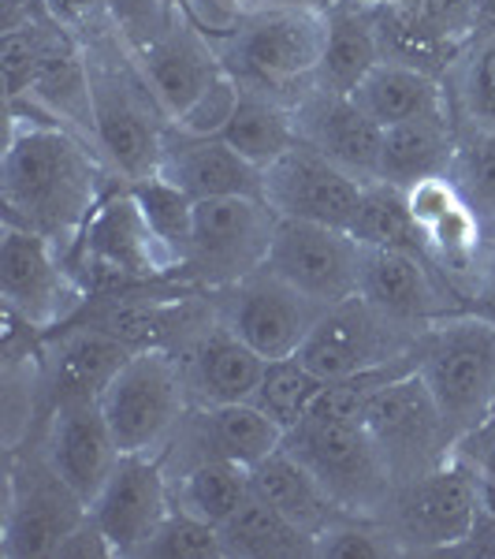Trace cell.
Masks as SVG:
<instances>
[{"instance_id":"1","label":"cell","mask_w":495,"mask_h":559,"mask_svg":"<svg viewBox=\"0 0 495 559\" xmlns=\"http://www.w3.org/2000/svg\"><path fill=\"white\" fill-rule=\"evenodd\" d=\"M120 187L83 134L38 116H12L0 160L4 221L38 231L71 258L101 198Z\"/></svg>"},{"instance_id":"2","label":"cell","mask_w":495,"mask_h":559,"mask_svg":"<svg viewBox=\"0 0 495 559\" xmlns=\"http://www.w3.org/2000/svg\"><path fill=\"white\" fill-rule=\"evenodd\" d=\"M86 52L89 97H94V146L120 183L157 176L165 150L168 112L160 108L149 79L142 75L134 49L116 26L112 12L75 34Z\"/></svg>"},{"instance_id":"3","label":"cell","mask_w":495,"mask_h":559,"mask_svg":"<svg viewBox=\"0 0 495 559\" xmlns=\"http://www.w3.org/2000/svg\"><path fill=\"white\" fill-rule=\"evenodd\" d=\"M328 38V12L305 8H250L236 31L216 41L228 75L283 105H299L313 86Z\"/></svg>"},{"instance_id":"4","label":"cell","mask_w":495,"mask_h":559,"mask_svg":"<svg viewBox=\"0 0 495 559\" xmlns=\"http://www.w3.org/2000/svg\"><path fill=\"white\" fill-rule=\"evenodd\" d=\"M413 369L428 384L455 437L495 414V321L455 310L421 329Z\"/></svg>"},{"instance_id":"5","label":"cell","mask_w":495,"mask_h":559,"mask_svg":"<svg viewBox=\"0 0 495 559\" xmlns=\"http://www.w3.org/2000/svg\"><path fill=\"white\" fill-rule=\"evenodd\" d=\"M71 265L83 276L89 295L183 280V261L157 236L128 183L112 187L101 198V205L86 221Z\"/></svg>"},{"instance_id":"6","label":"cell","mask_w":495,"mask_h":559,"mask_svg":"<svg viewBox=\"0 0 495 559\" xmlns=\"http://www.w3.org/2000/svg\"><path fill=\"white\" fill-rule=\"evenodd\" d=\"M191 407L183 362L165 347L134 350L101 392L120 455H165Z\"/></svg>"},{"instance_id":"7","label":"cell","mask_w":495,"mask_h":559,"mask_svg":"<svg viewBox=\"0 0 495 559\" xmlns=\"http://www.w3.org/2000/svg\"><path fill=\"white\" fill-rule=\"evenodd\" d=\"M86 515L89 503L52 471L34 440L8 452L4 526H0V552L8 559H57V548Z\"/></svg>"},{"instance_id":"8","label":"cell","mask_w":495,"mask_h":559,"mask_svg":"<svg viewBox=\"0 0 495 559\" xmlns=\"http://www.w3.org/2000/svg\"><path fill=\"white\" fill-rule=\"evenodd\" d=\"M283 448L302 459L324 492L347 511V515L381 519L391 500V474L369 437L365 421L336 418H305L283 437Z\"/></svg>"},{"instance_id":"9","label":"cell","mask_w":495,"mask_h":559,"mask_svg":"<svg viewBox=\"0 0 495 559\" xmlns=\"http://www.w3.org/2000/svg\"><path fill=\"white\" fill-rule=\"evenodd\" d=\"M280 213L265 198H205L194 205L183 280L202 292H220L265 269Z\"/></svg>"},{"instance_id":"10","label":"cell","mask_w":495,"mask_h":559,"mask_svg":"<svg viewBox=\"0 0 495 559\" xmlns=\"http://www.w3.org/2000/svg\"><path fill=\"white\" fill-rule=\"evenodd\" d=\"M0 299H4V310H12L15 318L49 336L60 324L79 318V310L89 302V287L57 242L4 221L0 228Z\"/></svg>"},{"instance_id":"11","label":"cell","mask_w":495,"mask_h":559,"mask_svg":"<svg viewBox=\"0 0 495 559\" xmlns=\"http://www.w3.org/2000/svg\"><path fill=\"white\" fill-rule=\"evenodd\" d=\"M365 429L395 485L444 466L458 444L455 429L447 426L444 411L432 400L418 369H407L373 395L365 411Z\"/></svg>"},{"instance_id":"12","label":"cell","mask_w":495,"mask_h":559,"mask_svg":"<svg viewBox=\"0 0 495 559\" xmlns=\"http://www.w3.org/2000/svg\"><path fill=\"white\" fill-rule=\"evenodd\" d=\"M402 556H451L476 522V481L458 455L436 471L402 481L381 515Z\"/></svg>"},{"instance_id":"13","label":"cell","mask_w":495,"mask_h":559,"mask_svg":"<svg viewBox=\"0 0 495 559\" xmlns=\"http://www.w3.org/2000/svg\"><path fill=\"white\" fill-rule=\"evenodd\" d=\"M418 336V324L395 321L362 295H354V299L324 306L321 321L299 347V358L321 381H339V377L362 373V369L413 358Z\"/></svg>"},{"instance_id":"14","label":"cell","mask_w":495,"mask_h":559,"mask_svg":"<svg viewBox=\"0 0 495 559\" xmlns=\"http://www.w3.org/2000/svg\"><path fill=\"white\" fill-rule=\"evenodd\" d=\"M216 318L228 324L231 332L257 350L265 362L299 355L313 324L321 321L324 306L302 295L294 284L276 276L273 269L242 276L239 284H228L220 292H209Z\"/></svg>"},{"instance_id":"15","label":"cell","mask_w":495,"mask_h":559,"mask_svg":"<svg viewBox=\"0 0 495 559\" xmlns=\"http://www.w3.org/2000/svg\"><path fill=\"white\" fill-rule=\"evenodd\" d=\"M128 45L134 49V60H138L142 75L149 79L168 120H179L228 71L216 52V41L179 8L128 38Z\"/></svg>"},{"instance_id":"16","label":"cell","mask_w":495,"mask_h":559,"mask_svg":"<svg viewBox=\"0 0 495 559\" xmlns=\"http://www.w3.org/2000/svg\"><path fill=\"white\" fill-rule=\"evenodd\" d=\"M365 247L347 228L280 216L265 265L321 306L354 299L362 287Z\"/></svg>"},{"instance_id":"17","label":"cell","mask_w":495,"mask_h":559,"mask_svg":"<svg viewBox=\"0 0 495 559\" xmlns=\"http://www.w3.org/2000/svg\"><path fill=\"white\" fill-rule=\"evenodd\" d=\"M31 440L86 503H94L120 463V444L101 411V395H57Z\"/></svg>"},{"instance_id":"18","label":"cell","mask_w":495,"mask_h":559,"mask_svg":"<svg viewBox=\"0 0 495 559\" xmlns=\"http://www.w3.org/2000/svg\"><path fill=\"white\" fill-rule=\"evenodd\" d=\"M362 194L365 183H358L310 142H294L265 168V202L287 221H317L350 231L362 210Z\"/></svg>"},{"instance_id":"19","label":"cell","mask_w":495,"mask_h":559,"mask_svg":"<svg viewBox=\"0 0 495 559\" xmlns=\"http://www.w3.org/2000/svg\"><path fill=\"white\" fill-rule=\"evenodd\" d=\"M172 481L160 455H120L105 489L94 496L89 515L105 530L116 559L142 556L160 522L172 515Z\"/></svg>"},{"instance_id":"20","label":"cell","mask_w":495,"mask_h":559,"mask_svg":"<svg viewBox=\"0 0 495 559\" xmlns=\"http://www.w3.org/2000/svg\"><path fill=\"white\" fill-rule=\"evenodd\" d=\"M276 448H283V429L254 400H246L224 407H191L160 463L168 474L202 459H231L239 466H254Z\"/></svg>"},{"instance_id":"21","label":"cell","mask_w":495,"mask_h":559,"mask_svg":"<svg viewBox=\"0 0 495 559\" xmlns=\"http://www.w3.org/2000/svg\"><path fill=\"white\" fill-rule=\"evenodd\" d=\"M358 295L402 324H425L455 310H470L428 254L413 250H365Z\"/></svg>"},{"instance_id":"22","label":"cell","mask_w":495,"mask_h":559,"mask_svg":"<svg viewBox=\"0 0 495 559\" xmlns=\"http://www.w3.org/2000/svg\"><path fill=\"white\" fill-rule=\"evenodd\" d=\"M294 120H299V139L321 150L328 160H336L358 183L381 179L384 128L369 120L350 94H331V90L313 86L294 105Z\"/></svg>"},{"instance_id":"23","label":"cell","mask_w":495,"mask_h":559,"mask_svg":"<svg viewBox=\"0 0 495 559\" xmlns=\"http://www.w3.org/2000/svg\"><path fill=\"white\" fill-rule=\"evenodd\" d=\"M168 183L186 191L194 202L205 198H265V173L231 150L220 134H191L168 123L160 168Z\"/></svg>"},{"instance_id":"24","label":"cell","mask_w":495,"mask_h":559,"mask_svg":"<svg viewBox=\"0 0 495 559\" xmlns=\"http://www.w3.org/2000/svg\"><path fill=\"white\" fill-rule=\"evenodd\" d=\"M179 362H183L186 392H191L194 407H224V403L254 400L268 366L220 318L179 350Z\"/></svg>"},{"instance_id":"25","label":"cell","mask_w":495,"mask_h":559,"mask_svg":"<svg viewBox=\"0 0 495 559\" xmlns=\"http://www.w3.org/2000/svg\"><path fill=\"white\" fill-rule=\"evenodd\" d=\"M134 355L131 344L97 329L89 321H68L45 336L41 366L49 384V403L57 395H101L108 381L128 366Z\"/></svg>"},{"instance_id":"26","label":"cell","mask_w":495,"mask_h":559,"mask_svg":"<svg viewBox=\"0 0 495 559\" xmlns=\"http://www.w3.org/2000/svg\"><path fill=\"white\" fill-rule=\"evenodd\" d=\"M250 492L261 496L265 503H273L283 519H291L313 540L331 522L347 519V511L324 492V485L313 477L310 466L302 459H294L287 448H276L273 455H265L261 463L250 466Z\"/></svg>"},{"instance_id":"27","label":"cell","mask_w":495,"mask_h":559,"mask_svg":"<svg viewBox=\"0 0 495 559\" xmlns=\"http://www.w3.org/2000/svg\"><path fill=\"white\" fill-rule=\"evenodd\" d=\"M455 146H458V128L451 112L418 116V120H402L395 128H384L381 183L407 191V187L421 183V179L447 176Z\"/></svg>"},{"instance_id":"28","label":"cell","mask_w":495,"mask_h":559,"mask_svg":"<svg viewBox=\"0 0 495 559\" xmlns=\"http://www.w3.org/2000/svg\"><path fill=\"white\" fill-rule=\"evenodd\" d=\"M373 0H343L328 8V38L317 71V86L331 94H354L358 83L381 64Z\"/></svg>"},{"instance_id":"29","label":"cell","mask_w":495,"mask_h":559,"mask_svg":"<svg viewBox=\"0 0 495 559\" xmlns=\"http://www.w3.org/2000/svg\"><path fill=\"white\" fill-rule=\"evenodd\" d=\"M350 97H354L358 108H362L369 120L381 123V128H395V123L418 120V116L451 112V108H447L444 79L428 75V71H421V68L391 64V60H381V64L358 83V90Z\"/></svg>"},{"instance_id":"30","label":"cell","mask_w":495,"mask_h":559,"mask_svg":"<svg viewBox=\"0 0 495 559\" xmlns=\"http://www.w3.org/2000/svg\"><path fill=\"white\" fill-rule=\"evenodd\" d=\"M220 139L231 150H239L250 165H257L265 173L273 160H280L287 150L299 139V120H294V108L276 102L268 94L257 90H242L239 86V105L231 112L228 128L220 131Z\"/></svg>"},{"instance_id":"31","label":"cell","mask_w":495,"mask_h":559,"mask_svg":"<svg viewBox=\"0 0 495 559\" xmlns=\"http://www.w3.org/2000/svg\"><path fill=\"white\" fill-rule=\"evenodd\" d=\"M224 552L228 559H299V556H317V540L305 530L294 526L291 519H283L273 503H265L261 496L250 492L242 500V508L220 526Z\"/></svg>"},{"instance_id":"32","label":"cell","mask_w":495,"mask_h":559,"mask_svg":"<svg viewBox=\"0 0 495 559\" xmlns=\"http://www.w3.org/2000/svg\"><path fill=\"white\" fill-rule=\"evenodd\" d=\"M168 481H172V503L179 511L209 526H224L250 496V466H239L231 459H202L168 474Z\"/></svg>"},{"instance_id":"33","label":"cell","mask_w":495,"mask_h":559,"mask_svg":"<svg viewBox=\"0 0 495 559\" xmlns=\"http://www.w3.org/2000/svg\"><path fill=\"white\" fill-rule=\"evenodd\" d=\"M458 131L495 134V38H473L444 75Z\"/></svg>"},{"instance_id":"34","label":"cell","mask_w":495,"mask_h":559,"mask_svg":"<svg viewBox=\"0 0 495 559\" xmlns=\"http://www.w3.org/2000/svg\"><path fill=\"white\" fill-rule=\"evenodd\" d=\"M350 236L362 242L365 250H413V254H428L425 239H421L418 224L410 216L407 191L391 183H365L362 210L354 216Z\"/></svg>"},{"instance_id":"35","label":"cell","mask_w":495,"mask_h":559,"mask_svg":"<svg viewBox=\"0 0 495 559\" xmlns=\"http://www.w3.org/2000/svg\"><path fill=\"white\" fill-rule=\"evenodd\" d=\"M324 384L328 381H321L299 355L276 358V362L265 366V377H261V384L254 392V403L283 429V437H287L294 426L305 421V414L313 411V403H317Z\"/></svg>"},{"instance_id":"36","label":"cell","mask_w":495,"mask_h":559,"mask_svg":"<svg viewBox=\"0 0 495 559\" xmlns=\"http://www.w3.org/2000/svg\"><path fill=\"white\" fill-rule=\"evenodd\" d=\"M458 194L470 202L484 236L495 242V134H466L458 131V146L447 168Z\"/></svg>"},{"instance_id":"37","label":"cell","mask_w":495,"mask_h":559,"mask_svg":"<svg viewBox=\"0 0 495 559\" xmlns=\"http://www.w3.org/2000/svg\"><path fill=\"white\" fill-rule=\"evenodd\" d=\"M134 198L142 202L149 224L157 228V236L176 250L179 261H186V247H191V231H194V198L186 191H179L176 183H168L165 176H149L142 183H131Z\"/></svg>"},{"instance_id":"38","label":"cell","mask_w":495,"mask_h":559,"mask_svg":"<svg viewBox=\"0 0 495 559\" xmlns=\"http://www.w3.org/2000/svg\"><path fill=\"white\" fill-rule=\"evenodd\" d=\"M138 559H228V552H224L220 526L172 508V515L160 522Z\"/></svg>"},{"instance_id":"39","label":"cell","mask_w":495,"mask_h":559,"mask_svg":"<svg viewBox=\"0 0 495 559\" xmlns=\"http://www.w3.org/2000/svg\"><path fill=\"white\" fill-rule=\"evenodd\" d=\"M317 556H328V559H388V556H402V548L381 519L347 515V519L331 522V526L317 537Z\"/></svg>"},{"instance_id":"40","label":"cell","mask_w":495,"mask_h":559,"mask_svg":"<svg viewBox=\"0 0 495 559\" xmlns=\"http://www.w3.org/2000/svg\"><path fill=\"white\" fill-rule=\"evenodd\" d=\"M236 105H239V83L224 71V75L216 79V83L205 90L183 116H179V120H172V128L191 131V134H220L228 128Z\"/></svg>"},{"instance_id":"41","label":"cell","mask_w":495,"mask_h":559,"mask_svg":"<svg viewBox=\"0 0 495 559\" xmlns=\"http://www.w3.org/2000/svg\"><path fill=\"white\" fill-rule=\"evenodd\" d=\"M57 559H116V548L108 545L105 530L97 526L94 515H86L57 548Z\"/></svg>"},{"instance_id":"42","label":"cell","mask_w":495,"mask_h":559,"mask_svg":"<svg viewBox=\"0 0 495 559\" xmlns=\"http://www.w3.org/2000/svg\"><path fill=\"white\" fill-rule=\"evenodd\" d=\"M470 310L484 313V318L495 321V242H488V250H484L481 280H476V292H473Z\"/></svg>"},{"instance_id":"43","label":"cell","mask_w":495,"mask_h":559,"mask_svg":"<svg viewBox=\"0 0 495 559\" xmlns=\"http://www.w3.org/2000/svg\"><path fill=\"white\" fill-rule=\"evenodd\" d=\"M336 4H343V0H250V8H305V12H328Z\"/></svg>"},{"instance_id":"44","label":"cell","mask_w":495,"mask_h":559,"mask_svg":"<svg viewBox=\"0 0 495 559\" xmlns=\"http://www.w3.org/2000/svg\"><path fill=\"white\" fill-rule=\"evenodd\" d=\"M476 38H495V0H473Z\"/></svg>"},{"instance_id":"45","label":"cell","mask_w":495,"mask_h":559,"mask_svg":"<svg viewBox=\"0 0 495 559\" xmlns=\"http://www.w3.org/2000/svg\"><path fill=\"white\" fill-rule=\"evenodd\" d=\"M160 4H168V8H179V12H186V4H191V0H160Z\"/></svg>"}]
</instances>
